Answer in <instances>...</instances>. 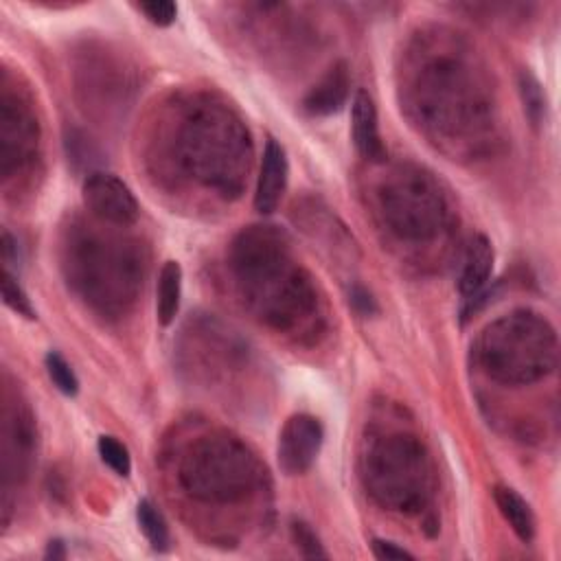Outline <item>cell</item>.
<instances>
[{
    "instance_id": "9a60e30c",
    "label": "cell",
    "mask_w": 561,
    "mask_h": 561,
    "mask_svg": "<svg viewBox=\"0 0 561 561\" xmlns=\"http://www.w3.org/2000/svg\"><path fill=\"white\" fill-rule=\"evenodd\" d=\"M371 551L375 555V559L380 561H404V559H415L410 551H406L404 546H399L395 542L388 540H373Z\"/></svg>"
},
{
    "instance_id": "8fae6325",
    "label": "cell",
    "mask_w": 561,
    "mask_h": 561,
    "mask_svg": "<svg viewBox=\"0 0 561 561\" xmlns=\"http://www.w3.org/2000/svg\"><path fill=\"white\" fill-rule=\"evenodd\" d=\"M97 450H99L101 461L106 463L114 474H119V476H123V478H128V476H130V472H132L130 452H128V448H125V445H123L119 439H114V437H99Z\"/></svg>"
},
{
    "instance_id": "277c9868",
    "label": "cell",
    "mask_w": 561,
    "mask_h": 561,
    "mask_svg": "<svg viewBox=\"0 0 561 561\" xmlns=\"http://www.w3.org/2000/svg\"><path fill=\"white\" fill-rule=\"evenodd\" d=\"M351 134L358 152L369 160L384 158V143L380 136V121H377L375 103L369 93L358 90L351 101Z\"/></svg>"
},
{
    "instance_id": "6da1fadb",
    "label": "cell",
    "mask_w": 561,
    "mask_h": 561,
    "mask_svg": "<svg viewBox=\"0 0 561 561\" xmlns=\"http://www.w3.org/2000/svg\"><path fill=\"white\" fill-rule=\"evenodd\" d=\"M325 432L320 421L312 415H294L279 434L277 445V461L279 467L288 476L305 474L318 459L320 448H323Z\"/></svg>"
},
{
    "instance_id": "3957f363",
    "label": "cell",
    "mask_w": 561,
    "mask_h": 561,
    "mask_svg": "<svg viewBox=\"0 0 561 561\" xmlns=\"http://www.w3.org/2000/svg\"><path fill=\"white\" fill-rule=\"evenodd\" d=\"M288 156H285L283 147L268 139L263 147L259 178H257V191H255V209L261 215H270L277 211V206L283 198V191L288 187Z\"/></svg>"
},
{
    "instance_id": "ba28073f",
    "label": "cell",
    "mask_w": 561,
    "mask_h": 561,
    "mask_svg": "<svg viewBox=\"0 0 561 561\" xmlns=\"http://www.w3.org/2000/svg\"><path fill=\"white\" fill-rule=\"evenodd\" d=\"M182 296V268L178 261H167L158 274V288H156V314L158 323L169 327L174 323L180 309Z\"/></svg>"
},
{
    "instance_id": "2e32d148",
    "label": "cell",
    "mask_w": 561,
    "mask_h": 561,
    "mask_svg": "<svg viewBox=\"0 0 561 561\" xmlns=\"http://www.w3.org/2000/svg\"><path fill=\"white\" fill-rule=\"evenodd\" d=\"M66 551H64V544L60 540H55L49 544L47 548V559H64Z\"/></svg>"
},
{
    "instance_id": "7a4b0ae2",
    "label": "cell",
    "mask_w": 561,
    "mask_h": 561,
    "mask_svg": "<svg viewBox=\"0 0 561 561\" xmlns=\"http://www.w3.org/2000/svg\"><path fill=\"white\" fill-rule=\"evenodd\" d=\"M84 202L99 220L130 226L139 220V202H136L130 187L117 176L97 171L84 182Z\"/></svg>"
},
{
    "instance_id": "7c38bea8",
    "label": "cell",
    "mask_w": 561,
    "mask_h": 561,
    "mask_svg": "<svg viewBox=\"0 0 561 561\" xmlns=\"http://www.w3.org/2000/svg\"><path fill=\"white\" fill-rule=\"evenodd\" d=\"M3 301L11 309V312H16L22 318H27V320L38 318L36 307H33L27 292L22 290L20 281L9 270L3 272Z\"/></svg>"
},
{
    "instance_id": "4fadbf2b",
    "label": "cell",
    "mask_w": 561,
    "mask_h": 561,
    "mask_svg": "<svg viewBox=\"0 0 561 561\" xmlns=\"http://www.w3.org/2000/svg\"><path fill=\"white\" fill-rule=\"evenodd\" d=\"M292 533H294L296 546L301 548V553H303L305 557H312V559H327V553H325L323 544L318 542L316 533H314L312 529H309L307 524H303V522H294V526H292Z\"/></svg>"
},
{
    "instance_id": "5bb4252c",
    "label": "cell",
    "mask_w": 561,
    "mask_h": 561,
    "mask_svg": "<svg viewBox=\"0 0 561 561\" xmlns=\"http://www.w3.org/2000/svg\"><path fill=\"white\" fill-rule=\"evenodd\" d=\"M141 11L147 16V20L156 27H169L176 22L178 16V5L169 3V0H154V3H143Z\"/></svg>"
},
{
    "instance_id": "52a82bcc",
    "label": "cell",
    "mask_w": 561,
    "mask_h": 561,
    "mask_svg": "<svg viewBox=\"0 0 561 561\" xmlns=\"http://www.w3.org/2000/svg\"><path fill=\"white\" fill-rule=\"evenodd\" d=\"M494 498H496V505L502 513V518L509 522V526L513 529V533L520 537L524 544L533 542L535 537V515L529 507V502H526L518 491L505 487V485H498L494 489Z\"/></svg>"
},
{
    "instance_id": "5b68a950",
    "label": "cell",
    "mask_w": 561,
    "mask_h": 561,
    "mask_svg": "<svg viewBox=\"0 0 561 561\" xmlns=\"http://www.w3.org/2000/svg\"><path fill=\"white\" fill-rule=\"evenodd\" d=\"M351 90V75L345 62H338L320 82L309 90L303 106L312 117H329L342 110Z\"/></svg>"
},
{
    "instance_id": "8992f818",
    "label": "cell",
    "mask_w": 561,
    "mask_h": 561,
    "mask_svg": "<svg viewBox=\"0 0 561 561\" xmlns=\"http://www.w3.org/2000/svg\"><path fill=\"white\" fill-rule=\"evenodd\" d=\"M491 270H494V246H491L485 235H478L467 248L465 266L459 281V290L467 301L476 299L485 290Z\"/></svg>"
},
{
    "instance_id": "9c48e42d",
    "label": "cell",
    "mask_w": 561,
    "mask_h": 561,
    "mask_svg": "<svg viewBox=\"0 0 561 561\" xmlns=\"http://www.w3.org/2000/svg\"><path fill=\"white\" fill-rule=\"evenodd\" d=\"M136 520H139L141 531L154 551H167L169 529L163 513L156 509V505H152L150 500H141L139 507H136Z\"/></svg>"
},
{
    "instance_id": "30bf717a",
    "label": "cell",
    "mask_w": 561,
    "mask_h": 561,
    "mask_svg": "<svg viewBox=\"0 0 561 561\" xmlns=\"http://www.w3.org/2000/svg\"><path fill=\"white\" fill-rule=\"evenodd\" d=\"M44 364H47V373L51 377V382L55 384L57 391L66 397H75L79 393V380L75 371L71 369V364H68L60 353L51 351L47 353V358H44Z\"/></svg>"
}]
</instances>
